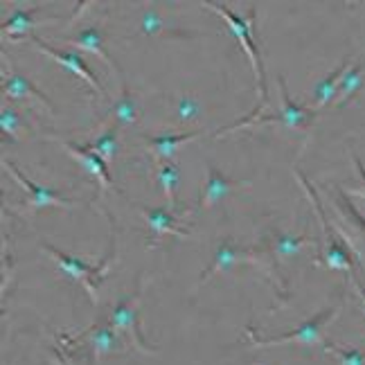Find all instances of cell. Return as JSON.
I'll use <instances>...</instances> for the list:
<instances>
[{
	"instance_id": "6da1fadb",
	"label": "cell",
	"mask_w": 365,
	"mask_h": 365,
	"mask_svg": "<svg viewBox=\"0 0 365 365\" xmlns=\"http://www.w3.org/2000/svg\"><path fill=\"white\" fill-rule=\"evenodd\" d=\"M343 309V300L336 304V307H329L325 312H318L316 316H312L307 322H302L300 327L291 329V331H284L275 336V339H259V336L252 331V327L246 329V339L255 345V347H273V345H287V343H296V345H304V347H322L325 349L329 343L325 341V327L329 322L341 314Z\"/></svg>"
},
{
	"instance_id": "7a4b0ae2",
	"label": "cell",
	"mask_w": 365,
	"mask_h": 365,
	"mask_svg": "<svg viewBox=\"0 0 365 365\" xmlns=\"http://www.w3.org/2000/svg\"><path fill=\"white\" fill-rule=\"evenodd\" d=\"M41 248H43L46 252H50L52 259L59 264V269H63L70 277H75L77 282L86 289L91 302L97 304V287L104 282V275H106V271L110 269V264H113V259H115V228H110L108 255L97 266H91V264L81 262L77 257H70V255H66V252H61L59 248H54L52 244H48V242H41Z\"/></svg>"
},
{
	"instance_id": "3957f363",
	"label": "cell",
	"mask_w": 365,
	"mask_h": 365,
	"mask_svg": "<svg viewBox=\"0 0 365 365\" xmlns=\"http://www.w3.org/2000/svg\"><path fill=\"white\" fill-rule=\"evenodd\" d=\"M279 93H282V102H284V110L279 115H248L246 120H240L232 126H223L215 133V138H221L226 133H232L237 129H244V126H255V124H282V126H289V129H296V131H304L309 133L312 129L314 120L318 118V110L309 108V106H298L293 104L291 95H289V88H287V79L279 77Z\"/></svg>"
},
{
	"instance_id": "277c9868",
	"label": "cell",
	"mask_w": 365,
	"mask_h": 365,
	"mask_svg": "<svg viewBox=\"0 0 365 365\" xmlns=\"http://www.w3.org/2000/svg\"><path fill=\"white\" fill-rule=\"evenodd\" d=\"M203 7L217 11L219 16L228 23L230 32L237 36V41L242 43L244 52L248 54V59L252 63V70H255V83H257V100H259V106L257 108H264L269 104V95H266V75H264V66H262V59H259V50L255 46V41H252V21H255V9L250 11V21L237 16L235 11H230L228 7H223L219 3H201Z\"/></svg>"
},
{
	"instance_id": "5b68a950",
	"label": "cell",
	"mask_w": 365,
	"mask_h": 365,
	"mask_svg": "<svg viewBox=\"0 0 365 365\" xmlns=\"http://www.w3.org/2000/svg\"><path fill=\"white\" fill-rule=\"evenodd\" d=\"M151 284V277H143V282L135 289V293L131 296H126L124 300H120L113 309V314H110V327H113L118 334H124L129 336L131 341V347H135L138 352L143 354H156V347H151L147 341H145V334L140 329V302H143V293L145 289Z\"/></svg>"
},
{
	"instance_id": "8992f818",
	"label": "cell",
	"mask_w": 365,
	"mask_h": 365,
	"mask_svg": "<svg viewBox=\"0 0 365 365\" xmlns=\"http://www.w3.org/2000/svg\"><path fill=\"white\" fill-rule=\"evenodd\" d=\"M296 178L302 182V187L307 192V196L312 199L314 207H316V212L320 217V223H322V230H325V264L329 266V269H339V271H347L352 277H356V271H354V257H352V252H349V248L339 240V237L334 235V228H331V223L327 219V215L322 212V205L318 201V196H316V190L309 185V180L304 178V174H300L296 170Z\"/></svg>"
},
{
	"instance_id": "52a82bcc",
	"label": "cell",
	"mask_w": 365,
	"mask_h": 365,
	"mask_svg": "<svg viewBox=\"0 0 365 365\" xmlns=\"http://www.w3.org/2000/svg\"><path fill=\"white\" fill-rule=\"evenodd\" d=\"M3 165H5L7 174H9L14 180H16L19 185L25 190V194H27V201L19 205V210H21L23 215H34V212H38V210H43V207H73V205H77V201L66 199V196H61L57 190L41 187V185H36V182L27 180V178L16 170V165H11L7 158H3Z\"/></svg>"
},
{
	"instance_id": "ba28073f",
	"label": "cell",
	"mask_w": 365,
	"mask_h": 365,
	"mask_svg": "<svg viewBox=\"0 0 365 365\" xmlns=\"http://www.w3.org/2000/svg\"><path fill=\"white\" fill-rule=\"evenodd\" d=\"M252 264V266H259V269H264L266 273H269V269H266V262H264V257L257 252V248L252 246V248H246V246H237V244H232V242H228V240H223L221 244H219V248H217V252H215V257H212V262H210V266L203 271V275H201V279H199V284H196V289L199 287H203L205 282L212 275H217L219 271H226V269H230V266H235V264Z\"/></svg>"
},
{
	"instance_id": "9c48e42d",
	"label": "cell",
	"mask_w": 365,
	"mask_h": 365,
	"mask_svg": "<svg viewBox=\"0 0 365 365\" xmlns=\"http://www.w3.org/2000/svg\"><path fill=\"white\" fill-rule=\"evenodd\" d=\"M30 41L32 43L43 52V54H48V57H52L54 61H57L61 68H66V70H70V73H75L79 79H83L88 83V86L97 93V95H102V97H106L108 100V95H106V91L97 83V79L93 77V73L88 70V66H86V61H83L79 54H75V52H63V50H57V48H52V46H48L43 38L41 36H36V34H30Z\"/></svg>"
},
{
	"instance_id": "30bf717a",
	"label": "cell",
	"mask_w": 365,
	"mask_h": 365,
	"mask_svg": "<svg viewBox=\"0 0 365 365\" xmlns=\"http://www.w3.org/2000/svg\"><path fill=\"white\" fill-rule=\"evenodd\" d=\"M135 207H140V212H143L145 219H147V226L151 228V246L160 244L163 235L190 237V230L185 228L187 223L182 221L178 215L167 212V210H160V207H149V205H143V203H138Z\"/></svg>"
},
{
	"instance_id": "8fae6325",
	"label": "cell",
	"mask_w": 365,
	"mask_h": 365,
	"mask_svg": "<svg viewBox=\"0 0 365 365\" xmlns=\"http://www.w3.org/2000/svg\"><path fill=\"white\" fill-rule=\"evenodd\" d=\"M66 147V151H70V156L77 158L81 165H83V170L91 172L97 182H100V196L104 199V192L106 190H115V182L113 178H110L108 174V167H106V160L100 156V153H95L91 149V145H75V143H61Z\"/></svg>"
},
{
	"instance_id": "7c38bea8",
	"label": "cell",
	"mask_w": 365,
	"mask_h": 365,
	"mask_svg": "<svg viewBox=\"0 0 365 365\" xmlns=\"http://www.w3.org/2000/svg\"><path fill=\"white\" fill-rule=\"evenodd\" d=\"M250 185L248 180H232L223 176L215 165H207V180L205 185L201 187L199 201H196V210H205L210 205H215L219 199H223L226 194H230L237 187H246Z\"/></svg>"
},
{
	"instance_id": "4fadbf2b",
	"label": "cell",
	"mask_w": 365,
	"mask_h": 365,
	"mask_svg": "<svg viewBox=\"0 0 365 365\" xmlns=\"http://www.w3.org/2000/svg\"><path fill=\"white\" fill-rule=\"evenodd\" d=\"M266 246H255L259 250V255H271L273 259H287L291 255L300 252L304 246H316L314 240L309 237H298V235H289V232H279L271 230L269 240L264 242Z\"/></svg>"
},
{
	"instance_id": "5bb4252c",
	"label": "cell",
	"mask_w": 365,
	"mask_h": 365,
	"mask_svg": "<svg viewBox=\"0 0 365 365\" xmlns=\"http://www.w3.org/2000/svg\"><path fill=\"white\" fill-rule=\"evenodd\" d=\"M81 339H86L91 343V349L97 361L108 352L129 349V345L122 341V334H118L113 327H110V322H97V325H93L88 331H83Z\"/></svg>"
},
{
	"instance_id": "9a60e30c",
	"label": "cell",
	"mask_w": 365,
	"mask_h": 365,
	"mask_svg": "<svg viewBox=\"0 0 365 365\" xmlns=\"http://www.w3.org/2000/svg\"><path fill=\"white\" fill-rule=\"evenodd\" d=\"M201 131H187V133H167V135H149L145 140V147L151 153V158L156 165H163V160L172 163L174 153L180 145L190 143V140L199 138Z\"/></svg>"
},
{
	"instance_id": "2e32d148",
	"label": "cell",
	"mask_w": 365,
	"mask_h": 365,
	"mask_svg": "<svg viewBox=\"0 0 365 365\" xmlns=\"http://www.w3.org/2000/svg\"><path fill=\"white\" fill-rule=\"evenodd\" d=\"M3 95L5 97H11V100H32L36 104H41L43 108H48L50 113L54 115V108L48 100V95L41 93L34 83L23 77V75H16V73H11V75H5V81H3Z\"/></svg>"
},
{
	"instance_id": "e0dca14e",
	"label": "cell",
	"mask_w": 365,
	"mask_h": 365,
	"mask_svg": "<svg viewBox=\"0 0 365 365\" xmlns=\"http://www.w3.org/2000/svg\"><path fill=\"white\" fill-rule=\"evenodd\" d=\"M63 43L75 46V48L86 50V52H93L95 57H100L104 61V66L110 70V73L118 75V68H115L113 59H110V54L104 48V34H102V30H97V27H86V30H79L75 36L63 38Z\"/></svg>"
},
{
	"instance_id": "ac0fdd59",
	"label": "cell",
	"mask_w": 365,
	"mask_h": 365,
	"mask_svg": "<svg viewBox=\"0 0 365 365\" xmlns=\"http://www.w3.org/2000/svg\"><path fill=\"white\" fill-rule=\"evenodd\" d=\"M349 66H352V57H345V59L339 63V68L331 70V73H329L325 79H322V81H318V86H316V91H314V95H312V100H309V108L318 110V108H322L325 104H329V102L334 100V97L339 95L341 81H343V77L347 75Z\"/></svg>"
},
{
	"instance_id": "d6986e66",
	"label": "cell",
	"mask_w": 365,
	"mask_h": 365,
	"mask_svg": "<svg viewBox=\"0 0 365 365\" xmlns=\"http://www.w3.org/2000/svg\"><path fill=\"white\" fill-rule=\"evenodd\" d=\"M363 83H365V61H359L354 63V68H349L347 75L343 77L339 95H336V106H345L349 102V97H352Z\"/></svg>"
},
{
	"instance_id": "ffe728a7",
	"label": "cell",
	"mask_w": 365,
	"mask_h": 365,
	"mask_svg": "<svg viewBox=\"0 0 365 365\" xmlns=\"http://www.w3.org/2000/svg\"><path fill=\"white\" fill-rule=\"evenodd\" d=\"M38 9H19V11H14L11 16L3 23V34L5 36H11V38H16L19 34L23 32H32L34 27H38V23L34 21V14ZM34 34V32H32Z\"/></svg>"
},
{
	"instance_id": "44dd1931",
	"label": "cell",
	"mask_w": 365,
	"mask_h": 365,
	"mask_svg": "<svg viewBox=\"0 0 365 365\" xmlns=\"http://www.w3.org/2000/svg\"><path fill=\"white\" fill-rule=\"evenodd\" d=\"M120 126L122 124H118V122H113L108 126V129H104L102 131V135H97L93 143H88L91 145V149L95 151V153H100V156L106 160V163H110L115 158V153H118V131H120Z\"/></svg>"
},
{
	"instance_id": "7402d4cb",
	"label": "cell",
	"mask_w": 365,
	"mask_h": 365,
	"mask_svg": "<svg viewBox=\"0 0 365 365\" xmlns=\"http://www.w3.org/2000/svg\"><path fill=\"white\" fill-rule=\"evenodd\" d=\"M138 115H140V110H138V104H135V97L131 95L129 88L124 86L122 97L113 106V118H115L118 124H129V122H135Z\"/></svg>"
},
{
	"instance_id": "603a6c76",
	"label": "cell",
	"mask_w": 365,
	"mask_h": 365,
	"mask_svg": "<svg viewBox=\"0 0 365 365\" xmlns=\"http://www.w3.org/2000/svg\"><path fill=\"white\" fill-rule=\"evenodd\" d=\"M156 178L165 190L167 203L170 207H174V194H176V185H178V167L174 163H165V165H156Z\"/></svg>"
},
{
	"instance_id": "cb8c5ba5",
	"label": "cell",
	"mask_w": 365,
	"mask_h": 365,
	"mask_svg": "<svg viewBox=\"0 0 365 365\" xmlns=\"http://www.w3.org/2000/svg\"><path fill=\"white\" fill-rule=\"evenodd\" d=\"M325 352L339 359V365H365V352L356 347H339V345H327Z\"/></svg>"
},
{
	"instance_id": "d4e9b609",
	"label": "cell",
	"mask_w": 365,
	"mask_h": 365,
	"mask_svg": "<svg viewBox=\"0 0 365 365\" xmlns=\"http://www.w3.org/2000/svg\"><path fill=\"white\" fill-rule=\"evenodd\" d=\"M0 126H3V131L7 135L19 138V133H21V118H19V113H14V110H9V108H3V113H0Z\"/></svg>"
},
{
	"instance_id": "484cf974",
	"label": "cell",
	"mask_w": 365,
	"mask_h": 365,
	"mask_svg": "<svg viewBox=\"0 0 365 365\" xmlns=\"http://www.w3.org/2000/svg\"><path fill=\"white\" fill-rule=\"evenodd\" d=\"M194 110H196L194 102L190 100V97H185V100L180 102V120H190V118L194 115ZM192 120H194V118H192Z\"/></svg>"
},
{
	"instance_id": "4316f807",
	"label": "cell",
	"mask_w": 365,
	"mask_h": 365,
	"mask_svg": "<svg viewBox=\"0 0 365 365\" xmlns=\"http://www.w3.org/2000/svg\"><path fill=\"white\" fill-rule=\"evenodd\" d=\"M352 160H354L356 170H359V174H361V178H363V187H361V190H354V194L361 196V199H365V167H363V163L359 160V156H352Z\"/></svg>"
},
{
	"instance_id": "83f0119b",
	"label": "cell",
	"mask_w": 365,
	"mask_h": 365,
	"mask_svg": "<svg viewBox=\"0 0 365 365\" xmlns=\"http://www.w3.org/2000/svg\"><path fill=\"white\" fill-rule=\"evenodd\" d=\"M352 279H354V287H356L359 296H361V300H363V304H365V284L359 279V275H356V277H352Z\"/></svg>"
}]
</instances>
